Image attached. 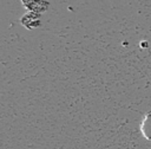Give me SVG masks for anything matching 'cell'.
Here are the masks:
<instances>
[{
	"mask_svg": "<svg viewBox=\"0 0 151 149\" xmlns=\"http://www.w3.org/2000/svg\"><path fill=\"white\" fill-rule=\"evenodd\" d=\"M140 131L146 140L151 141V112L145 115L144 121L140 124Z\"/></svg>",
	"mask_w": 151,
	"mask_h": 149,
	"instance_id": "cell-1",
	"label": "cell"
}]
</instances>
